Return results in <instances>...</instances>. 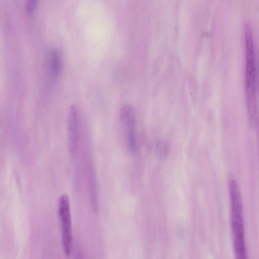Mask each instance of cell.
Returning a JSON list of instances; mask_svg holds the SVG:
<instances>
[{
  "instance_id": "cell-2",
  "label": "cell",
  "mask_w": 259,
  "mask_h": 259,
  "mask_svg": "<svg viewBox=\"0 0 259 259\" xmlns=\"http://www.w3.org/2000/svg\"><path fill=\"white\" fill-rule=\"evenodd\" d=\"M58 209L63 249L65 255L68 256L71 252L73 237L70 202L66 194L59 197Z\"/></svg>"
},
{
  "instance_id": "cell-6",
  "label": "cell",
  "mask_w": 259,
  "mask_h": 259,
  "mask_svg": "<svg viewBox=\"0 0 259 259\" xmlns=\"http://www.w3.org/2000/svg\"><path fill=\"white\" fill-rule=\"evenodd\" d=\"M91 167L89 175V189L91 202L92 209L94 212L98 209V199L97 192L96 179L94 169Z\"/></svg>"
},
{
  "instance_id": "cell-3",
  "label": "cell",
  "mask_w": 259,
  "mask_h": 259,
  "mask_svg": "<svg viewBox=\"0 0 259 259\" xmlns=\"http://www.w3.org/2000/svg\"><path fill=\"white\" fill-rule=\"evenodd\" d=\"M120 118L124 131L126 144L131 151L135 153L137 151L138 146L134 108L129 105L123 106L120 111Z\"/></svg>"
},
{
  "instance_id": "cell-4",
  "label": "cell",
  "mask_w": 259,
  "mask_h": 259,
  "mask_svg": "<svg viewBox=\"0 0 259 259\" xmlns=\"http://www.w3.org/2000/svg\"><path fill=\"white\" fill-rule=\"evenodd\" d=\"M78 131V110L75 105L69 108L67 120V144L70 152H73L76 148Z\"/></svg>"
},
{
  "instance_id": "cell-8",
  "label": "cell",
  "mask_w": 259,
  "mask_h": 259,
  "mask_svg": "<svg viewBox=\"0 0 259 259\" xmlns=\"http://www.w3.org/2000/svg\"><path fill=\"white\" fill-rule=\"evenodd\" d=\"M37 0H28L25 4V11L29 16H32L34 13L37 6Z\"/></svg>"
},
{
  "instance_id": "cell-7",
  "label": "cell",
  "mask_w": 259,
  "mask_h": 259,
  "mask_svg": "<svg viewBox=\"0 0 259 259\" xmlns=\"http://www.w3.org/2000/svg\"><path fill=\"white\" fill-rule=\"evenodd\" d=\"M169 151L168 143L162 139L157 140L155 145V152L157 157L160 160H165L167 157Z\"/></svg>"
},
{
  "instance_id": "cell-5",
  "label": "cell",
  "mask_w": 259,
  "mask_h": 259,
  "mask_svg": "<svg viewBox=\"0 0 259 259\" xmlns=\"http://www.w3.org/2000/svg\"><path fill=\"white\" fill-rule=\"evenodd\" d=\"M62 53L58 49H54L51 52L50 67L52 74L58 76L62 69Z\"/></svg>"
},
{
  "instance_id": "cell-1",
  "label": "cell",
  "mask_w": 259,
  "mask_h": 259,
  "mask_svg": "<svg viewBox=\"0 0 259 259\" xmlns=\"http://www.w3.org/2000/svg\"><path fill=\"white\" fill-rule=\"evenodd\" d=\"M245 48V91L247 116L251 126L256 125L258 120L257 106V68L254 38L250 25L244 27Z\"/></svg>"
},
{
  "instance_id": "cell-9",
  "label": "cell",
  "mask_w": 259,
  "mask_h": 259,
  "mask_svg": "<svg viewBox=\"0 0 259 259\" xmlns=\"http://www.w3.org/2000/svg\"><path fill=\"white\" fill-rule=\"evenodd\" d=\"M75 259H83L82 256L79 252L76 253L75 255Z\"/></svg>"
}]
</instances>
